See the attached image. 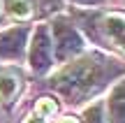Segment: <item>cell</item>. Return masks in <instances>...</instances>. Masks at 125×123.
<instances>
[{
    "instance_id": "obj_5",
    "label": "cell",
    "mask_w": 125,
    "mask_h": 123,
    "mask_svg": "<svg viewBox=\"0 0 125 123\" xmlns=\"http://www.w3.org/2000/svg\"><path fill=\"white\" fill-rule=\"evenodd\" d=\"M30 26H14L0 30V58L2 60H21L26 56V46L30 40Z\"/></svg>"
},
{
    "instance_id": "obj_9",
    "label": "cell",
    "mask_w": 125,
    "mask_h": 123,
    "mask_svg": "<svg viewBox=\"0 0 125 123\" xmlns=\"http://www.w3.org/2000/svg\"><path fill=\"white\" fill-rule=\"evenodd\" d=\"M81 123H109L104 119V107L102 102H95V105H90L88 109L83 112V121Z\"/></svg>"
},
{
    "instance_id": "obj_12",
    "label": "cell",
    "mask_w": 125,
    "mask_h": 123,
    "mask_svg": "<svg viewBox=\"0 0 125 123\" xmlns=\"http://www.w3.org/2000/svg\"><path fill=\"white\" fill-rule=\"evenodd\" d=\"M60 123H81V121L76 119V116H65V119H62Z\"/></svg>"
},
{
    "instance_id": "obj_8",
    "label": "cell",
    "mask_w": 125,
    "mask_h": 123,
    "mask_svg": "<svg viewBox=\"0 0 125 123\" xmlns=\"http://www.w3.org/2000/svg\"><path fill=\"white\" fill-rule=\"evenodd\" d=\"M32 114H37L40 119H44V121L51 123V119L58 114V102H56L53 98H49V95H42V98H37V100H35Z\"/></svg>"
},
{
    "instance_id": "obj_7",
    "label": "cell",
    "mask_w": 125,
    "mask_h": 123,
    "mask_svg": "<svg viewBox=\"0 0 125 123\" xmlns=\"http://www.w3.org/2000/svg\"><path fill=\"white\" fill-rule=\"evenodd\" d=\"M107 112H109V123H125V79L118 81L111 88L107 100Z\"/></svg>"
},
{
    "instance_id": "obj_13",
    "label": "cell",
    "mask_w": 125,
    "mask_h": 123,
    "mask_svg": "<svg viewBox=\"0 0 125 123\" xmlns=\"http://www.w3.org/2000/svg\"><path fill=\"white\" fill-rule=\"evenodd\" d=\"M5 19H7V16H5V9H2V0H0V26H2V21H5Z\"/></svg>"
},
{
    "instance_id": "obj_2",
    "label": "cell",
    "mask_w": 125,
    "mask_h": 123,
    "mask_svg": "<svg viewBox=\"0 0 125 123\" xmlns=\"http://www.w3.org/2000/svg\"><path fill=\"white\" fill-rule=\"evenodd\" d=\"M83 28L100 46L125 54V12H102L86 16Z\"/></svg>"
},
{
    "instance_id": "obj_4",
    "label": "cell",
    "mask_w": 125,
    "mask_h": 123,
    "mask_svg": "<svg viewBox=\"0 0 125 123\" xmlns=\"http://www.w3.org/2000/svg\"><path fill=\"white\" fill-rule=\"evenodd\" d=\"M53 42L51 30L46 23H40L30 37V51H28V63L35 74H46L53 65Z\"/></svg>"
},
{
    "instance_id": "obj_10",
    "label": "cell",
    "mask_w": 125,
    "mask_h": 123,
    "mask_svg": "<svg viewBox=\"0 0 125 123\" xmlns=\"http://www.w3.org/2000/svg\"><path fill=\"white\" fill-rule=\"evenodd\" d=\"M21 123H49V121L40 119L37 114H32V112H30V114H26V116H23V121H21Z\"/></svg>"
},
{
    "instance_id": "obj_3",
    "label": "cell",
    "mask_w": 125,
    "mask_h": 123,
    "mask_svg": "<svg viewBox=\"0 0 125 123\" xmlns=\"http://www.w3.org/2000/svg\"><path fill=\"white\" fill-rule=\"evenodd\" d=\"M49 30H51V42H53V58L58 63H70L83 54L86 49L83 37L76 30V26L67 21L65 16H56L51 21Z\"/></svg>"
},
{
    "instance_id": "obj_11",
    "label": "cell",
    "mask_w": 125,
    "mask_h": 123,
    "mask_svg": "<svg viewBox=\"0 0 125 123\" xmlns=\"http://www.w3.org/2000/svg\"><path fill=\"white\" fill-rule=\"evenodd\" d=\"M74 5H83V7H95V5H102L104 0H70Z\"/></svg>"
},
{
    "instance_id": "obj_1",
    "label": "cell",
    "mask_w": 125,
    "mask_h": 123,
    "mask_svg": "<svg viewBox=\"0 0 125 123\" xmlns=\"http://www.w3.org/2000/svg\"><path fill=\"white\" fill-rule=\"evenodd\" d=\"M121 72L123 67L116 60L102 54H83L65 63V67L49 79V88L62 95L70 105H81L107 88L109 81Z\"/></svg>"
},
{
    "instance_id": "obj_6",
    "label": "cell",
    "mask_w": 125,
    "mask_h": 123,
    "mask_svg": "<svg viewBox=\"0 0 125 123\" xmlns=\"http://www.w3.org/2000/svg\"><path fill=\"white\" fill-rule=\"evenodd\" d=\"M23 88V79L16 70L12 67H0V102L2 105H12Z\"/></svg>"
}]
</instances>
